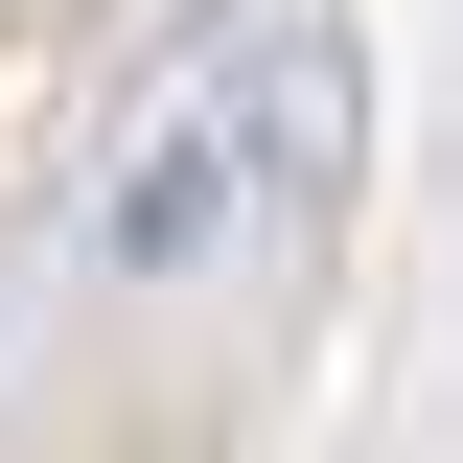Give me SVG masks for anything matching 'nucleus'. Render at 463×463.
<instances>
[{
    "label": "nucleus",
    "instance_id": "nucleus-1",
    "mask_svg": "<svg viewBox=\"0 0 463 463\" xmlns=\"http://www.w3.org/2000/svg\"><path fill=\"white\" fill-rule=\"evenodd\" d=\"M279 185H347V24H279Z\"/></svg>",
    "mask_w": 463,
    "mask_h": 463
},
{
    "label": "nucleus",
    "instance_id": "nucleus-2",
    "mask_svg": "<svg viewBox=\"0 0 463 463\" xmlns=\"http://www.w3.org/2000/svg\"><path fill=\"white\" fill-rule=\"evenodd\" d=\"M209 185H232L209 139H163V163H139V209H116V279H163V255H209Z\"/></svg>",
    "mask_w": 463,
    "mask_h": 463
}]
</instances>
